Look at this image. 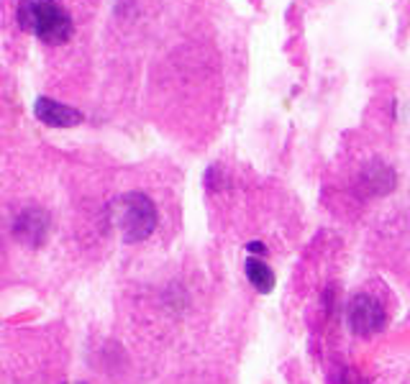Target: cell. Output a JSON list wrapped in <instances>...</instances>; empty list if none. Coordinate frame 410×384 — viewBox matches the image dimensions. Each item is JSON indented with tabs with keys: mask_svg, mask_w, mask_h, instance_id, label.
I'll return each instance as SVG.
<instances>
[{
	"mask_svg": "<svg viewBox=\"0 0 410 384\" xmlns=\"http://www.w3.org/2000/svg\"><path fill=\"white\" fill-rule=\"evenodd\" d=\"M110 220L126 243H139L154 234L160 223L157 205L144 192H126L110 202Z\"/></svg>",
	"mask_w": 410,
	"mask_h": 384,
	"instance_id": "1",
	"label": "cell"
},
{
	"mask_svg": "<svg viewBox=\"0 0 410 384\" xmlns=\"http://www.w3.org/2000/svg\"><path fill=\"white\" fill-rule=\"evenodd\" d=\"M18 26L34 31L44 44H65L72 36V18L57 0H21L18 3Z\"/></svg>",
	"mask_w": 410,
	"mask_h": 384,
	"instance_id": "2",
	"label": "cell"
},
{
	"mask_svg": "<svg viewBox=\"0 0 410 384\" xmlns=\"http://www.w3.org/2000/svg\"><path fill=\"white\" fill-rule=\"evenodd\" d=\"M385 310L382 305L369 297V295H357L349 302V328L357 335H375L385 328Z\"/></svg>",
	"mask_w": 410,
	"mask_h": 384,
	"instance_id": "3",
	"label": "cell"
},
{
	"mask_svg": "<svg viewBox=\"0 0 410 384\" xmlns=\"http://www.w3.org/2000/svg\"><path fill=\"white\" fill-rule=\"evenodd\" d=\"M34 113L42 123L54 125V128H69V125L83 123V113H80V110L69 108L65 103L51 101L46 95H42V98L34 103Z\"/></svg>",
	"mask_w": 410,
	"mask_h": 384,
	"instance_id": "4",
	"label": "cell"
},
{
	"mask_svg": "<svg viewBox=\"0 0 410 384\" xmlns=\"http://www.w3.org/2000/svg\"><path fill=\"white\" fill-rule=\"evenodd\" d=\"M16 236L21 241L39 246L44 241V236H46V216H44L42 210H28L24 216H18Z\"/></svg>",
	"mask_w": 410,
	"mask_h": 384,
	"instance_id": "5",
	"label": "cell"
},
{
	"mask_svg": "<svg viewBox=\"0 0 410 384\" xmlns=\"http://www.w3.org/2000/svg\"><path fill=\"white\" fill-rule=\"evenodd\" d=\"M246 277H249V282L254 284V290L262 295H269L275 290V274H272V269L259 259H249L246 261Z\"/></svg>",
	"mask_w": 410,
	"mask_h": 384,
	"instance_id": "6",
	"label": "cell"
},
{
	"mask_svg": "<svg viewBox=\"0 0 410 384\" xmlns=\"http://www.w3.org/2000/svg\"><path fill=\"white\" fill-rule=\"evenodd\" d=\"M246 251H249V254H264V246H262V243H246Z\"/></svg>",
	"mask_w": 410,
	"mask_h": 384,
	"instance_id": "7",
	"label": "cell"
},
{
	"mask_svg": "<svg viewBox=\"0 0 410 384\" xmlns=\"http://www.w3.org/2000/svg\"><path fill=\"white\" fill-rule=\"evenodd\" d=\"M67 384H85V382H67Z\"/></svg>",
	"mask_w": 410,
	"mask_h": 384,
	"instance_id": "8",
	"label": "cell"
}]
</instances>
